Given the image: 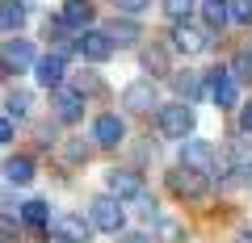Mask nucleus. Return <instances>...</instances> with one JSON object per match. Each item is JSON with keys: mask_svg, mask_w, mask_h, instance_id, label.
<instances>
[{"mask_svg": "<svg viewBox=\"0 0 252 243\" xmlns=\"http://www.w3.org/2000/svg\"><path fill=\"white\" fill-rule=\"evenodd\" d=\"M51 105H55V117L59 122H84V97L72 88V84H51Z\"/></svg>", "mask_w": 252, "mask_h": 243, "instance_id": "nucleus-4", "label": "nucleus"}, {"mask_svg": "<svg viewBox=\"0 0 252 243\" xmlns=\"http://www.w3.org/2000/svg\"><path fill=\"white\" fill-rule=\"evenodd\" d=\"M160 231H164V239H172V243H181V239H185V226H181V222H172V218H160Z\"/></svg>", "mask_w": 252, "mask_h": 243, "instance_id": "nucleus-29", "label": "nucleus"}, {"mask_svg": "<svg viewBox=\"0 0 252 243\" xmlns=\"http://www.w3.org/2000/svg\"><path fill=\"white\" fill-rule=\"evenodd\" d=\"M240 135H248V138H252V101L244 105V113H240Z\"/></svg>", "mask_w": 252, "mask_h": 243, "instance_id": "nucleus-33", "label": "nucleus"}, {"mask_svg": "<svg viewBox=\"0 0 252 243\" xmlns=\"http://www.w3.org/2000/svg\"><path fill=\"white\" fill-rule=\"evenodd\" d=\"M202 17L210 21V29L227 26V0H202Z\"/></svg>", "mask_w": 252, "mask_h": 243, "instance_id": "nucleus-22", "label": "nucleus"}, {"mask_svg": "<svg viewBox=\"0 0 252 243\" xmlns=\"http://www.w3.org/2000/svg\"><path fill=\"white\" fill-rule=\"evenodd\" d=\"M105 185H109V197H118V201H135L143 193V176L130 172V168H114Z\"/></svg>", "mask_w": 252, "mask_h": 243, "instance_id": "nucleus-10", "label": "nucleus"}, {"mask_svg": "<svg viewBox=\"0 0 252 243\" xmlns=\"http://www.w3.org/2000/svg\"><path fill=\"white\" fill-rule=\"evenodd\" d=\"M181 163H185V168H198V172H206V168H223L227 172V163L215 155V147L202 143V138H181Z\"/></svg>", "mask_w": 252, "mask_h": 243, "instance_id": "nucleus-6", "label": "nucleus"}, {"mask_svg": "<svg viewBox=\"0 0 252 243\" xmlns=\"http://www.w3.org/2000/svg\"><path fill=\"white\" fill-rule=\"evenodd\" d=\"M172 92H177V101H185V105H193V101L206 97L202 76H193V72H177V76H172Z\"/></svg>", "mask_w": 252, "mask_h": 243, "instance_id": "nucleus-16", "label": "nucleus"}, {"mask_svg": "<svg viewBox=\"0 0 252 243\" xmlns=\"http://www.w3.org/2000/svg\"><path fill=\"white\" fill-rule=\"evenodd\" d=\"M172 46L181 54H202L210 46V34L198 26H189V21H172Z\"/></svg>", "mask_w": 252, "mask_h": 243, "instance_id": "nucleus-8", "label": "nucleus"}, {"mask_svg": "<svg viewBox=\"0 0 252 243\" xmlns=\"http://www.w3.org/2000/svg\"><path fill=\"white\" fill-rule=\"evenodd\" d=\"M34 72H38V80L51 88V84H59L63 80V72H67V54H42V59H34Z\"/></svg>", "mask_w": 252, "mask_h": 243, "instance_id": "nucleus-15", "label": "nucleus"}, {"mask_svg": "<svg viewBox=\"0 0 252 243\" xmlns=\"http://www.w3.org/2000/svg\"><path fill=\"white\" fill-rule=\"evenodd\" d=\"M168 189L177 193V197H202V193L210 189V180H206V172H198V168H185V163H181V168H172L168 172Z\"/></svg>", "mask_w": 252, "mask_h": 243, "instance_id": "nucleus-5", "label": "nucleus"}, {"mask_svg": "<svg viewBox=\"0 0 252 243\" xmlns=\"http://www.w3.org/2000/svg\"><path fill=\"white\" fill-rule=\"evenodd\" d=\"M244 185H248V189H252V163H248V168H244Z\"/></svg>", "mask_w": 252, "mask_h": 243, "instance_id": "nucleus-36", "label": "nucleus"}, {"mask_svg": "<svg viewBox=\"0 0 252 243\" xmlns=\"http://www.w3.org/2000/svg\"><path fill=\"white\" fill-rule=\"evenodd\" d=\"M202 84H210V97H215L219 109H231V105H235V80L227 76V67H215Z\"/></svg>", "mask_w": 252, "mask_h": 243, "instance_id": "nucleus-12", "label": "nucleus"}, {"mask_svg": "<svg viewBox=\"0 0 252 243\" xmlns=\"http://www.w3.org/2000/svg\"><path fill=\"white\" fill-rule=\"evenodd\" d=\"M76 54H84L89 63H105V59H114V42H109L101 29H84V34L76 38Z\"/></svg>", "mask_w": 252, "mask_h": 243, "instance_id": "nucleus-9", "label": "nucleus"}, {"mask_svg": "<svg viewBox=\"0 0 252 243\" xmlns=\"http://www.w3.org/2000/svg\"><path fill=\"white\" fill-rule=\"evenodd\" d=\"M67 160H72V163H84V160H89V147H80V143H67Z\"/></svg>", "mask_w": 252, "mask_h": 243, "instance_id": "nucleus-32", "label": "nucleus"}, {"mask_svg": "<svg viewBox=\"0 0 252 243\" xmlns=\"http://www.w3.org/2000/svg\"><path fill=\"white\" fill-rule=\"evenodd\" d=\"M227 21L231 26H252V0H227Z\"/></svg>", "mask_w": 252, "mask_h": 243, "instance_id": "nucleus-24", "label": "nucleus"}, {"mask_svg": "<svg viewBox=\"0 0 252 243\" xmlns=\"http://www.w3.org/2000/svg\"><path fill=\"white\" fill-rule=\"evenodd\" d=\"M55 235H63V239H72V243H89L93 222L80 218V214H59V218H55Z\"/></svg>", "mask_w": 252, "mask_h": 243, "instance_id": "nucleus-14", "label": "nucleus"}, {"mask_svg": "<svg viewBox=\"0 0 252 243\" xmlns=\"http://www.w3.org/2000/svg\"><path fill=\"white\" fill-rule=\"evenodd\" d=\"M227 76H231L235 84H252V54L240 51V54L231 59V72H227Z\"/></svg>", "mask_w": 252, "mask_h": 243, "instance_id": "nucleus-23", "label": "nucleus"}, {"mask_svg": "<svg viewBox=\"0 0 252 243\" xmlns=\"http://www.w3.org/2000/svg\"><path fill=\"white\" fill-rule=\"evenodd\" d=\"M46 243H72V239H63V235H46Z\"/></svg>", "mask_w": 252, "mask_h": 243, "instance_id": "nucleus-35", "label": "nucleus"}, {"mask_svg": "<svg viewBox=\"0 0 252 243\" xmlns=\"http://www.w3.org/2000/svg\"><path fill=\"white\" fill-rule=\"evenodd\" d=\"M156 101H160V88H156L152 80H135L122 88V109L126 113H152Z\"/></svg>", "mask_w": 252, "mask_h": 243, "instance_id": "nucleus-7", "label": "nucleus"}, {"mask_svg": "<svg viewBox=\"0 0 252 243\" xmlns=\"http://www.w3.org/2000/svg\"><path fill=\"white\" fill-rule=\"evenodd\" d=\"M101 34H105L114 46H135L139 42V26H135V21H109Z\"/></svg>", "mask_w": 252, "mask_h": 243, "instance_id": "nucleus-20", "label": "nucleus"}, {"mask_svg": "<svg viewBox=\"0 0 252 243\" xmlns=\"http://www.w3.org/2000/svg\"><path fill=\"white\" fill-rule=\"evenodd\" d=\"M152 0H114V9L118 13H126V17H135V13H143Z\"/></svg>", "mask_w": 252, "mask_h": 243, "instance_id": "nucleus-30", "label": "nucleus"}, {"mask_svg": "<svg viewBox=\"0 0 252 243\" xmlns=\"http://www.w3.org/2000/svg\"><path fill=\"white\" fill-rule=\"evenodd\" d=\"M13 135H17V126H13L9 117H0V143H13Z\"/></svg>", "mask_w": 252, "mask_h": 243, "instance_id": "nucleus-34", "label": "nucleus"}, {"mask_svg": "<svg viewBox=\"0 0 252 243\" xmlns=\"http://www.w3.org/2000/svg\"><path fill=\"white\" fill-rule=\"evenodd\" d=\"M164 13H168L172 21H189V13H193V0H164Z\"/></svg>", "mask_w": 252, "mask_h": 243, "instance_id": "nucleus-27", "label": "nucleus"}, {"mask_svg": "<svg viewBox=\"0 0 252 243\" xmlns=\"http://www.w3.org/2000/svg\"><path fill=\"white\" fill-rule=\"evenodd\" d=\"M4 180H9V185H30V180H34V160H30V155L4 160Z\"/></svg>", "mask_w": 252, "mask_h": 243, "instance_id": "nucleus-19", "label": "nucleus"}, {"mask_svg": "<svg viewBox=\"0 0 252 243\" xmlns=\"http://www.w3.org/2000/svg\"><path fill=\"white\" fill-rule=\"evenodd\" d=\"M72 88L80 92V97H93V92H101V80H97L93 72H80V76L72 80Z\"/></svg>", "mask_w": 252, "mask_h": 243, "instance_id": "nucleus-26", "label": "nucleus"}, {"mask_svg": "<svg viewBox=\"0 0 252 243\" xmlns=\"http://www.w3.org/2000/svg\"><path fill=\"white\" fill-rule=\"evenodd\" d=\"M26 26V0H0V34Z\"/></svg>", "mask_w": 252, "mask_h": 243, "instance_id": "nucleus-18", "label": "nucleus"}, {"mask_svg": "<svg viewBox=\"0 0 252 243\" xmlns=\"http://www.w3.org/2000/svg\"><path fill=\"white\" fill-rule=\"evenodd\" d=\"M248 54H252V46H248Z\"/></svg>", "mask_w": 252, "mask_h": 243, "instance_id": "nucleus-37", "label": "nucleus"}, {"mask_svg": "<svg viewBox=\"0 0 252 243\" xmlns=\"http://www.w3.org/2000/svg\"><path fill=\"white\" fill-rule=\"evenodd\" d=\"M248 151H252V138H248V135H235L231 143H227V155H231L240 168H248Z\"/></svg>", "mask_w": 252, "mask_h": 243, "instance_id": "nucleus-25", "label": "nucleus"}, {"mask_svg": "<svg viewBox=\"0 0 252 243\" xmlns=\"http://www.w3.org/2000/svg\"><path fill=\"white\" fill-rule=\"evenodd\" d=\"M17 218H21V226H34V231H42V226L51 222V206H46L42 197H34V201H21Z\"/></svg>", "mask_w": 252, "mask_h": 243, "instance_id": "nucleus-17", "label": "nucleus"}, {"mask_svg": "<svg viewBox=\"0 0 252 243\" xmlns=\"http://www.w3.org/2000/svg\"><path fill=\"white\" fill-rule=\"evenodd\" d=\"M156 117H160V135L164 138H189V135H193V126H198V117H193V109H189L185 101L164 105Z\"/></svg>", "mask_w": 252, "mask_h": 243, "instance_id": "nucleus-2", "label": "nucleus"}, {"mask_svg": "<svg viewBox=\"0 0 252 243\" xmlns=\"http://www.w3.org/2000/svg\"><path fill=\"white\" fill-rule=\"evenodd\" d=\"M9 113H13V117H26V113H30V92H26V88L9 92Z\"/></svg>", "mask_w": 252, "mask_h": 243, "instance_id": "nucleus-28", "label": "nucleus"}, {"mask_svg": "<svg viewBox=\"0 0 252 243\" xmlns=\"http://www.w3.org/2000/svg\"><path fill=\"white\" fill-rule=\"evenodd\" d=\"M89 222L93 231H105V235H118L126 226V214H122V201L109 197V193H101V197L89 201Z\"/></svg>", "mask_w": 252, "mask_h": 243, "instance_id": "nucleus-1", "label": "nucleus"}, {"mask_svg": "<svg viewBox=\"0 0 252 243\" xmlns=\"http://www.w3.org/2000/svg\"><path fill=\"white\" fill-rule=\"evenodd\" d=\"M118 243H156L152 235H139V231H118Z\"/></svg>", "mask_w": 252, "mask_h": 243, "instance_id": "nucleus-31", "label": "nucleus"}, {"mask_svg": "<svg viewBox=\"0 0 252 243\" xmlns=\"http://www.w3.org/2000/svg\"><path fill=\"white\" fill-rule=\"evenodd\" d=\"M59 21L67 29H89L93 21H97V9H93V0H67L59 13Z\"/></svg>", "mask_w": 252, "mask_h": 243, "instance_id": "nucleus-13", "label": "nucleus"}, {"mask_svg": "<svg viewBox=\"0 0 252 243\" xmlns=\"http://www.w3.org/2000/svg\"><path fill=\"white\" fill-rule=\"evenodd\" d=\"M139 63H143V72H152V76H168V54H164L160 46H147V51L139 54Z\"/></svg>", "mask_w": 252, "mask_h": 243, "instance_id": "nucleus-21", "label": "nucleus"}, {"mask_svg": "<svg viewBox=\"0 0 252 243\" xmlns=\"http://www.w3.org/2000/svg\"><path fill=\"white\" fill-rule=\"evenodd\" d=\"M93 138H97L101 147H118L126 138V122L118 113H101L97 122H93Z\"/></svg>", "mask_w": 252, "mask_h": 243, "instance_id": "nucleus-11", "label": "nucleus"}, {"mask_svg": "<svg viewBox=\"0 0 252 243\" xmlns=\"http://www.w3.org/2000/svg\"><path fill=\"white\" fill-rule=\"evenodd\" d=\"M34 59H38V54H34V42H30V38H9V42L0 46V67H4L9 76L30 72Z\"/></svg>", "mask_w": 252, "mask_h": 243, "instance_id": "nucleus-3", "label": "nucleus"}]
</instances>
